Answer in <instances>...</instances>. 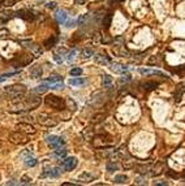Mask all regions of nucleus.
<instances>
[{
	"instance_id": "nucleus-31",
	"label": "nucleus",
	"mask_w": 185,
	"mask_h": 186,
	"mask_svg": "<svg viewBox=\"0 0 185 186\" xmlns=\"http://www.w3.org/2000/svg\"><path fill=\"white\" fill-rule=\"evenodd\" d=\"M17 73H18V72H12V73H5V74H3V76H0V82L5 81L7 78L12 77V76H15V74H17Z\"/></svg>"
},
{
	"instance_id": "nucleus-23",
	"label": "nucleus",
	"mask_w": 185,
	"mask_h": 186,
	"mask_svg": "<svg viewBox=\"0 0 185 186\" xmlns=\"http://www.w3.org/2000/svg\"><path fill=\"white\" fill-rule=\"evenodd\" d=\"M113 181L116 184H127L128 182V176H125V174H119V176H116V177H115Z\"/></svg>"
},
{
	"instance_id": "nucleus-4",
	"label": "nucleus",
	"mask_w": 185,
	"mask_h": 186,
	"mask_svg": "<svg viewBox=\"0 0 185 186\" xmlns=\"http://www.w3.org/2000/svg\"><path fill=\"white\" fill-rule=\"evenodd\" d=\"M46 142H47V145L52 148H59L64 145L63 138H60L58 136H47L46 137Z\"/></svg>"
},
{
	"instance_id": "nucleus-38",
	"label": "nucleus",
	"mask_w": 185,
	"mask_h": 186,
	"mask_svg": "<svg viewBox=\"0 0 185 186\" xmlns=\"http://www.w3.org/2000/svg\"><path fill=\"white\" fill-rule=\"evenodd\" d=\"M107 156H108V152H106V151L96 152V157H98V159H102V157H107Z\"/></svg>"
},
{
	"instance_id": "nucleus-27",
	"label": "nucleus",
	"mask_w": 185,
	"mask_h": 186,
	"mask_svg": "<svg viewBox=\"0 0 185 186\" xmlns=\"http://www.w3.org/2000/svg\"><path fill=\"white\" fill-rule=\"evenodd\" d=\"M69 74H71L72 77H78V76L82 74V69L81 68H73V69L69 71Z\"/></svg>"
},
{
	"instance_id": "nucleus-1",
	"label": "nucleus",
	"mask_w": 185,
	"mask_h": 186,
	"mask_svg": "<svg viewBox=\"0 0 185 186\" xmlns=\"http://www.w3.org/2000/svg\"><path fill=\"white\" fill-rule=\"evenodd\" d=\"M26 92V87L24 85H12V86H8L3 90V95L7 98V99L15 102H20L22 98H24Z\"/></svg>"
},
{
	"instance_id": "nucleus-30",
	"label": "nucleus",
	"mask_w": 185,
	"mask_h": 186,
	"mask_svg": "<svg viewBox=\"0 0 185 186\" xmlns=\"http://www.w3.org/2000/svg\"><path fill=\"white\" fill-rule=\"evenodd\" d=\"M111 20H112V16H111V15H107V16L103 18V25H104V27H108L111 25Z\"/></svg>"
},
{
	"instance_id": "nucleus-13",
	"label": "nucleus",
	"mask_w": 185,
	"mask_h": 186,
	"mask_svg": "<svg viewBox=\"0 0 185 186\" xmlns=\"http://www.w3.org/2000/svg\"><path fill=\"white\" fill-rule=\"evenodd\" d=\"M42 67L40 65H37V67H33L30 69V77L33 78V80H37V78H40L42 77Z\"/></svg>"
},
{
	"instance_id": "nucleus-43",
	"label": "nucleus",
	"mask_w": 185,
	"mask_h": 186,
	"mask_svg": "<svg viewBox=\"0 0 185 186\" xmlns=\"http://www.w3.org/2000/svg\"><path fill=\"white\" fill-rule=\"evenodd\" d=\"M54 59H55V60H56V61H58V63H60V64H61V63H63V59H60L58 53H55V55H54Z\"/></svg>"
},
{
	"instance_id": "nucleus-44",
	"label": "nucleus",
	"mask_w": 185,
	"mask_h": 186,
	"mask_svg": "<svg viewBox=\"0 0 185 186\" xmlns=\"http://www.w3.org/2000/svg\"><path fill=\"white\" fill-rule=\"evenodd\" d=\"M75 53H76V51H75V50H73L72 52H69V55H68V60H72L73 56H75Z\"/></svg>"
},
{
	"instance_id": "nucleus-33",
	"label": "nucleus",
	"mask_w": 185,
	"mask_h": 186,
	"mask_svg": "<svg viewBox=\"0 0 185 186\" xmlns=\"http://www.w3.org/2000/svg\"><path fill=\"white\" fill-rule=\"evenodd\" d=\"M67 103H68V105H69V107H71V109H72V111H76V109H77V105H76V102H75V100H73V99H72V98H69V99L67 100Z\"/></svg>"
},
{
	"instance_id": "nucleus-16",
	"label": "nucleus",
	"mask_w": 185,
	"mask_h": 186,
	"mask_svg": "<svg viewBox=\"0 0 185 186\" xmlns=\"http://www.w3.org/2000/svg\"><path fill=\"white\" fill-rule=\"evenodd\" d=\"M24 163L26 167H35L37 164H38V161H37L35 157H33L31 155H26L24 157Z\"/></svg>"
},
{
	"instance_id": "nucleus-35",
	"label": "nucleus",
	"mask_w": 185,
	"mask_h": 186,
	"mask_svg": "<svg viewBox=\"0 0 185 186\" xmlns=\"http://www.w3.org/2000/svg\"><path fill=\"white\" fill-rule=\"evenodd\" d=\"M50 89H52V90H60V89H63V83L61 82H56V83H54V85H51Z\"/></svg>"
},
{
	"instance_id": "nucleus-34",
	"label": "nucleus",
	"mask_w": 185,
	"mask_h": 186,
	"mask_svg": "<svg viewBox=\"0 0 185 186\" xmlns=\"http://www.w3.org/2000/svg\"><path fill=\"white\" fill-rule=\"evenodd\" d=\"M87 18H89V15H84V16H81L80 18H78V22H77V25H84L85 22L87 21Z\"/></svg>"
},
{
	"instance_id": "nucleus-6",
	"label": "nucleus",
	"mask_w": 185,
	"mask_h": 186,
	"mask_svg": "<svg viewBox=\"0 0 185 186\" xmlns=\"http://www.w3.org/2000/svg\"><path fill=\"white\" fill-rule=\"evenodd\" d=\"M15 17H20L26 21H33L35 18V15L31 11H27V9H21V11H17L15 13Z\"/></svg>"
},
{
	"instance_id": "nucleus-28",
	"label": "nucleus",
	"mask_w": 185,
	"mask_h": 186,
	"mask_svg": "<svg viewBox=\"0 0 185 186\" xmlns=\"http://www.w3.org/2000/svg\"><path fill=\"white\" fill-rule=\"evenodd\" d=\"M60 81H61V77L58 76V74H54V76H50L44 82H51V83H54V82H60Z\"/></svg>"
},
{
	"instance_id": "nucleus-10",
	"label": "nucleus",
	"mask_w": 185,
	"mask_h": 186,
	"mask_svg": "<svg viewBox=\"0 0 185 186\" xmlns=\"http://www.w3.org/2000/svg\"><path fill=\"white\" fill-rule=\"evenodd\" d=\"M110 69L113 73H125L128 71V67L119 63H110Z\"/></svg>"
},
{
	"instance_id": "nucleus-36",
	"label": "nucleus",
	"mask_w": 185,
	"mask_h": 186,
	"mask_svg": "<svg viewBox=\"0 0 185 186\" xmlns=\"http://www.w3.org/2000/svg\"><path fill=\"white\" fill-rule=\"evenodd\" d=\"M149 169H150V165H141V167H138V172H140V173H146Z\"/></svg>"
},
{
	"instance_id": "nucleus-20",
	"label": "nucleus",
	"mask_w": 185,
	"mask_h": 186,
	"mask_svg": "<svg viewBox=\"0 0 185 186\" xmlns=\"http://www.w3.org/2000/svg\"><path fill=\"white\" fill-rule=\"evenodd\" d=\"M94 56V50L92 48H89V47H86L81 51V57H84V59H90Z\"/></svg>"
},
{
	"instance_id": "nucleus-17",
	"label": "nucleus",
	"mask_w": 185,
	"mask_h": 186,
	"mask_svg": "<svg viewBox=\"0 0 185 186\" xmlns=\"http://www.w3.org/2000/svg\"><path fill=\"white\" fill-rule=\"evenodd\" d=\"M102 86H103L104 89H110V87L112 86V78H111L108 74H104V76L102 77Z\"/></svg>"
},
{
	"instance_id": "nucleus-48",
	"label": "nucleus",
	"mask_w": 185,
	"mask_h": 186,
	"mask_svg": "<svg viewBox=\"0 0 185 186\" xmlns=\"http://www.w3.org/2000/svg\"><path fill=\"white\" fill-rule=\"evenodd\" d=\"M184 177H185V173H184Z\"/></svg>"
},
{
	"instance_id": "nucleus-8",
	"label": "nucleus",
	"mask_w": 185,
	"mask_h": 186,
	"mask_svg": "<svg viewBox=\"0 0 185 186\" xmlns=\"http://www.w3.org/2000/svg\"><path fill=\"white\" fill-rule=\"evenodd\" d=\"M60 173H61V169L59 168V167H56V168H52V169H46L43 170V173L40 174V177L44 178V177H50V178H56L60 176Z\"/></svg>"
},
{
	"instance_id": "nucleus-21",
	"label": "nucleus",
	"mask_w": 185,
	"mask_h": 186,
	"mask_svg": "<svg viewBox=\"0 0 185 186\" xmlns=\"http://www.w3.org/2000/svg\"><path fill=\"white\" fill-rule=\"evenodd\" d=\"M85 82H86L85 78H71L68 83L71 86H82Z\"/></svg>"
},
{
	"instance_id": "nucleus-24",
	"label": "nucleus",
	"mask_w": 185,
	"mask_h": 186,
	"mask_svg": "<svg viewBox=\"0 0 185 186\" xmlns=\"http://www.w3.org/2000/svg\"><path fill=\"white\" fill-rule=\"evenodd\" d=\"M50 89V86L47 85V83H42V85H39V86H37L35 89H34V92H38V94H42V92H44L46 90H48Z\"/></svg>"
},
{
	"instance_id": "nucleus-12",
	"label": "nucleus",
	"mask_w": 185,
	"mask_h": 186,
	"mask_svg": "<svg viewBox=\"0 0 185 186\" xmlns=\"http://www.w3.org/2000/svg\"><path fill=\"white\" fill-rule=\"evenodd\" d=\"M140 74L142 76H160V77H166V74L160 71H155V69H140Z\"/></svg>"
},
{
	"instance_id": "nucleus-9",
	"label": "nucleus",
	"mask_w": 185,
	"mask_h": 186,
	"mask_svg": "<svg viewBox=\"0 0 185 186\" xmlns=\"http://www.w3.org/2000/svg\"><path fill=\"white\" fill-rule=\"evenodd\" d=\"M16 129L18 132H24L27 134H35V129L34 126H31L30 124H25V122H20L16 125Z\"/></svg>"
},
{
	"instance_id": "nucleus-15",
	"label": "nucleus",
	"mask_w": 185,
	"mask_h": 186,
	"mask_svg": "<svg viewBox=\"0 0 185 186\" xmlns=\"http://www.w3.org/2000/svg\"><path fill=\"white\" fill-rule=\"evenodd\" d=\"M56 20H58L59 24L64 25V24H65V21L68 20L67 12H65V11H58V12H56Z\"/></svg>"
},
{
	"instance_id": "nucleus-41",
	"label": "nucleus",
	"mask_w": 185,
	"mask_h": 186,
	"mask_svg": "<svg viewBox=\"0 0 185 186\" xmlns=\"http://www.w3.org/2000/svg\"><path fill=\"white\" fill-rule=\"evenodd\" d=\"M154 185H162V186H166L168 185L167 181H156V182H154Z\"/></svg>"
},
{
	"instance_id": "nucleus-18",
	"label": "nucleus",
	"mask_w": 185,
	"mask_h": 186,
	"mask_svg": "<svg viewBox=\"0 0 185 186\" xmlns=\"http://www.w3.org/2000/svg\"><path fill=\"white\" fill-rule=\"evenodd\" d=\"M94 178L95 177L91 173H89V172H84V173H81L80 176H78V180L84 181V182H90V181H92Z\"/></svg>"
},
{
	"instance_id": "nucleus-3",
	"label": "nucleus",
	"mask_w": 185,
	"mask_h": 186,
	"mask_svg": "<svg viewBox=\"0 0 185 186\" xmlns=\"http://www.w3.org/2000/svg\"><path fill=\"white\" fill-rule=\"evenodd\" d=\"M9 141H11L13 145H25V143L29 142V139H27L26 136L21 134L20 132H17V133H12L11 136H9Z\"/></svg>"
},
{
	"instance_id": "nucleus-49",
	"label": "nucleus",
	"mask_w": 185,
	"mask_h": 186,
	"mask_svg": "<svg viewBox=\"0 0 185 186\" xmlns=\"http://www.w3.org/2000/svg\"><path fill=\"white\" fill-rule=\"evenodd\" d=\"M0 146H2V143H0Z\"/></svg>"
},
{
	"instance_id": "nucleus-42",
	"label": "nucleus",
	"mask_w": 185,
	"mask_h": 186,
	"mask_svg": "<svg viewBox=\"0 0 185 186\" xmlns=\"http://www.w3.org/2000/svg\"><path fill=\"white\" fill-rule=\"evenodd\" d=\"M134 184H137V185H143V184H146L145 181H143L142 178H137L136 181H134Z\"/></svg>"
},
{
	"instance_id": "nucleus-29",
	"label": "nucleus",
	"mask_w": 185,
	"mask_h": 186,
	"mask_svg": "<svg viewBox=\"0 0 185 186\" xmlns=\"http://www.w3.org/2000/svg\"><path fill=\"white\" fill-rule=\"evenodd\" d=\"M29 184H31V177H29L27 174L22 176L20 180V185H29Z\"/></svg>"
},
{
	"instance_id": "nucleus-25",
	"label": "nucleus",
	"mask_w": 185,
	"mask_h": 186,
	"mask_svg": "<svg viewBox=\"0 0 185 186\" xmlns=\"http://www.w3.org/2000/svg\"><path fill=\"white\" fill-rule=\"evenodd\" d=\"M67 155V151L65 150H61V148H55V156L59 157V159H63V157H65Z\"/></svg>"
},
{
	"instance_id": "nucleus-26",
	"label": "nucleus",
	"mask_w": 185,
	"mask_h": 186,
	"mask_svg": "<svg viewBox=\"0 0 185 186\" xmlns=\"http://www.w3.org/2000/svg\"><path fill=\"white\" fill-rule=\"evenodd\" d=\"M92 136H94V132H92L91 129H86L84 133H82V137H84L86 141H90V139H92Z\"/></svg>"
},
{
	"instance_id": "nucleus-46",
	"label": "nucleus",
	"mask_w": 185,
	"mask_h": 186,
	"mask_svg": "<svg viewBox=\"0 0 185 186\" xmlns=\"http://www.w3.org/2000/svg\"><path fill=\"white\" fill-rule=\"evenodd\" d=\"M76 3H77V4H84L85 0H76Z\"/></svg>"
},
{
	"instance_id": "nucleus-40",
	"label": "nucleus",
	"mask_w": 185,
	"mask_h": 186,
	"mask_svg": "<svg viewBox=\"0 0 185 186\" xmlns=\"http://www.w3.org/2000/svg\"><path fill=\"white\" fill-rule=\"evenodd\" d=\"M128 81H131V76H129V74L124 76L123 78H120V82H128Z\"/></svg>"
},
{
	"instance_id": "nucleus-14",
	"label": "nucleus",
	"mask_w": 185,
	"mask_h": 186,
	"mask_svg": "<svg viewBox=\"0 0 185 186\" xmlns=\"http://www.w3.org/2000/svg\"><path fill=\"white\" fill-rule=\"evenodd\" d=\"M94 60L98 64L103 65V67H106V65H108L111 63V60L108 56H106V55H96V56H94Z\"/></svg>"
},
{
	"instance_id": "nucleus-5",
	"label": "nucleus",
	"mask_w": 185,
	"mask_h": 186,
	"mask_svg": "<svg viewBox=\"0 0 185 186\" xmlns=\"http://www.w3.org/2000/svg\"><path fill=\"white\" fill-rule=\"evenodd\" d=\"M40 104V98L37 95H31L29 98H26L25 100V107L26 109H34Z\"/></svg>"
},
{
	"instance_id": "nucleus-19",
	"label": "nucleus",
	"mask_w": 185,
	"mask_h": 186,
	"mask_svg": "<svg viewBox=\"0 0 185 186\" xmlns=\"http://www.w3.org/2000/svg\"><path fill=\"white\" fill-rule=\"evenodd\" d=\"M159 83L158 82H155V81H146V82H143L142 83V86H143V89L145 90H154L158 87Z\"/></svg>"
},
{
	"instance_id": "nucleus-37",
	"label": "nucleus",
	"mask_w": 185,
	"mask_h": 186,
	"mask_svg": "<svg viewBox=\"0 0 185 186\" xmlns=\"http://www.w3.org/2000/svg\"><path fill=\"white\" fill-rule=\"evenodd\" d=\"M77 24V22L75 21V20H69V18H68V20L65 21V24H64V25H65L67 27H72V26H75Z\"/></svg>"
},
{
	"instance_id": "nucleus-45",
	"label": "nucleus",
	"mask_w": 185,
	"mask_h": 186,
	"mask_svg": "<svg viewBox=\"0 0 185 186\" xmlns=\"http://www.w3.org/2000/svg\"><path fill=\"white\" fill-rule=\"evenodd\" d=\"M17 184H20V182H15V180L8 181V182H7V185H17Z\"/></svg>"
},
{
	"instance_id": "nucleus-7",
	"label": "nucleus",
	"mask_w": 185,
	"mask_h": 186,
	"mask_svg": "<svg viewBox=\"0 0 185 186\" xmlns=\"http://www.w3.org/2000/svg\"><path fill=\"white\" fill-rule=\"evenodd\" d=\"M77 159L76 157H67V159H64L63 163H61V167L65 170H72V169H75L76 167H77Z\"/></svg>"
},
{
	"instance_id": "nucleus-39",
	"label": "nucleus",
	"mask_w": 185,
	"mask_h": 186,
	"mask_svg": "<svg viewBox=\"0 0 185 186\" xmlns=\"http://www.w3.org/2000/svg\"><path fill=\"white\" fill-rule=\"evenodd\" d=\"M46 7H47L48 9H55V8H56V3H55V2L47 3V5H46Z\"/></svg>"
},
{
	"instance_id": "nucleus-2",
	"label": "nucleus",
	"mask_w": 185,
	"mask_h": 186,
	"mask_svg": "<svg viewBox=\"0 0 185 186\" xmlns=\"http://www.w3.org/2000/svg\"><path fill=\"white\" fill-rule=\"evenodd\" d=\"M44 103L47 104L48 107H52L55 109H64L65 108V103H64V100L61 98H59L56 95H47L44 99Z\"/></svg>"
},
{
	"instance_id": "nucleus-11",
	"label": "nucleus",
	"mask_w": 185,
	"mask_h": 186,
	"mask_svg": "<svg viewBox=\"0 0 185 186\" xmlns=\"http://www.w3.org/2000/svg\"><path fill=\"white\" fill-rule=\"evenodd\" d=\"M38 121L39 124H42V125H47V126H54V125H56V121H51V117L48 115H46V113H40L38 116Z\"/></svg>"
},
{
	"instance_id": "nucleus-47",
	"label": "nucleus",
	"mask_w": 185,
	"mask_h": 186,
	"mask_svg": "<svg viewBox=\"0 0 185 186\" xmlns=\"http://www.w3.org/2000/svg\"><path fill=\"white\" fill-rule=\"evenodd\" d=\"M116 2H117V3H123V2H124V0H116Z\"/></svg>"
},
{
	"instance_id": "nucleus-32",
	"label": "nucleus",
	"mask_w": 185,
	"mask_h": 186,
	"mask_svg": "<svg viewBox=\"0 0 185 186\" xmlns=\"http://www.w3.org/2000/svg\"><path fill=\"white\" fill-rule=\"evenodd\" d=\"M107 170L108 172H115V170H117V164H115V163H108L107 164Z\"/></svg>"
},
{
	"instance_id": "nucleus-22",
	"label": "nucleus",
	"mask_w": 185,
	"mask_h": 186,
	"mask_svg": "<svg viewBox=\"0 0 185 186\" xmlns=\"http://www.w3.org/2000/svg\"><path fill=\"white\" fill-rule=\"evenodd\" d=\"M56 42H58V38H56V36H51V38H48L47 40L44 42V47H46V48L54 47V46L56 44Z\"/></svg>"
}]
</instances>
